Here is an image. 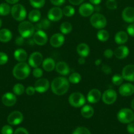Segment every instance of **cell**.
Wrapping results in <instances>:
<instances>
[{
	"label": "cell",
	"mask_w": 134,
	"mask_h": 134,
	"mask_svg": "<svg viewBox=\"0 0 134 134\" xmlns=\"http://www.w3.org/2000/svg\"><path fill=\"white\" fill-rule=\"evenodd\" d=\"M69 86V81L65 77H56L51 82V90L57 96L65 94L68 92Z\"/></svg>",
	"instance_id": "obj_1"
},
{
	"label": "cell",
	"mask_w": 134,
	"mask_h": 134,
	"mask_svg": "<svg viewBox=\"0 0 134 134\" xmlns=\"http://www.w3.org/2000/svg\"><path fill=\"white\" fill-rule=\"evenodd\" d=\"M30 73V65L24 62L18 63L13 68V75L14 78L18 80L25 79L28 77Z\"/></svg>",
	"instance_id": "obj_2"
},
{
	"label": "cell",
	"mask_w": 134,
	"mask_h": 134,
	"mask_svg": "<svg viewBox=\"0 0 134 134\" xmlns=\"http://www.w3.org/2000/svg\"><path fill=\"white\" fill-rule=\"evenodd\" d=\"M18 32L24 38H30L35 33V27L29 21H22L18 25Z\"/></svg>",
	"instance_id": "obj_3"
},
{
	"label": "cell",
	"mask_w": 134,
	"mask_h": 134,
	"mask_svg": "<svg viewBox=\"0 0 134 134\" xmlns=\"http://www.w3.org/2000/svg\"><path fill=\"white\" fill-rule=\"evenodd\" d=\"M117 119L121 123L129 124L134 120V113L130 109H122L117 114Z\"/></svg>",
	"instance_id": "obj_4"
},
{
	"label": "cell",
	"mask_w": 134,
	"mask_h": 134,
	"mask_svg": "<svg viewBox=\"0 0 134 134\" xmlns=\"http://www.w3.org/2000/svg\"><path fill=\"white\" fill-rule=\"evenodd\" d=\"M11 13L15 20L23 21L26 17V10L21 4H14L11 8Z\"/></svg>",
	"instance_id": "obj_5"
},
{
	"label": "cell",
	"mask_w": 134,
	"mask_h": 134,
	"mask_svg": "<svg viewBox=\"0 0 134 134\" xmlns=\"http://www.w3.org/2000/svg\"><path fill=\"white\" fill-rule=\"evenodd\" d=\"M90 23L95 28L101 30L106 26L107 21L104 15L100 13H95L91 16Z\"/></svg>",
	"instance_id": "obj_6"
},
{
	"label": "cell",
	"mask_w": 134,
	"mask_h": 134,
	"mask_svg": "<svg viewBox=\"0 0 134 134\" xmlns=\"http://www.w3.org/2000/svg\"><path fill=\"white\" fill-rule=\"evenodd\" d=\"M68 102L70 105L74 107H81L85 104V98L80 92H73L70 95Z\"/></svg>",
	"instance_id": "obj_7"
},
{
	"label": "cell",
	"mask_w": 134,
	"mask_h": 134,
	"mask_svg": "<svg viewBox=\"0 0 134 134\" xmlns=\"http://www.w3.org/2000/svg\"><path fill=\"white\" fill-rule=\"evenodd\" d=\"M117 93L113 89H108L102 94V100L106 105H112L116 102L117 99Z\"/></svg>",
	"instance_id": "obj_8"
},
{
	"label": "cell",
	"mask_w": 134,
	"mask_h": 134,
	"mask_svg": "<svg viewBox=\"0 0 134 134\" xmlns=\"http://www.w3.org/2000/svg\"><path fill=\"white\" fill-rule=\"evenodd\" d=\"M63 16V9L59 7H54L49 9L47 13V17L49 20L53 22H56L60 20Z\"/></svg>",
	"instance_id": "obj_9"
},
{
	"label": "cell",
	"mask_w": 134,
	"mask_h": 134,
	"mask_svg": "<svg viewBox=\"0 0 134 134\" xmlns=\"http://www.w3.org/2000/svg\"><path fill=\"white\" fill-rule=\"evenodd\" d=\"M43 55L39 52H34L31 54L28 59V64L32 68H38L43 62Z\"/></svg>",
	"instance_id": "obj_10"
},
{
	"label": "cell",
	"mask_w": 134,
	"mask_h": 134,
	"mask_svg": "<svg viewBox=\"0 0 134 134\" xmlns=\"http://www.w3.org/2000/svg\"><path fill=\"white\" fill-rule=\"evenodd\" d=\"M47 34L43 30H37L33 35V41L34 43L39 46H43L47 42Z\"/></svg>",
	"instance_id": "obj_11"
},
{
	"label": "cell",
	"mask_w": 134,
	"mask_h": 134,
	"mask_svg": "<svg viewBox=\"0 0 134 134\" xmlns=\"http://www.w3.org/2000/svg\"><path fill=\"white\" fill-rule=\"evenodd\" d=\"M50 86L49 82L44 78H39L35 81L34 84V88L35 91L39 93H43L47 91Z\"/></svg>",
	"instance_id": "obj_12"
},
{
	"label": "cell",
	"mask_w": 134,
	"mask_h": 134,
	"mask_svg": "<svg viewBox=\"0 0 134 134\" xmlns=\"http://www.w3.org/2000/svg\"><path fill=\"white\" fill-rule=\"evenodd\" d=\"M24 119L23 115L20 111H13L7 117V122L11 125H18L20 124Z\"/></svg>",
	"instance_id": "obj_13"
},
{
	"label": "cell",
	"mask_w": 134,
	"mask_h": 134,
	"mask_svg": "<svg viewBox=\"0 0 134 134\" xmlns=\"http://www.w3.org/2000/svg\"><path fill=\"white\" fill-rule=\"evenodd\" d=\"M122 76L126 81L134 82V65L129 64L126 65L122 69Z\"/></svg>",
	"instance_id": "obj_14"
},
{
	"label": "cell",
	"mask_w": 134,
	"mask_h": 134,
	"mask_svg": "<svg viewBox=\"0 0 134 134\" xmlns=\"http://www.w3.org/2000/svg\"><path fill=\"white\" fill-rule=\"evenodd\" d=\"M94 11V7L91 3H81L79 7V13L84 17H87L92 15Z\"/></svg>",
	"instance_id": "obj_15"
},
{
	"label": "cell",
	"mask_w": 134,
	"mask_h": 134,
	"mask_svg": "<svg viewBox=\"0 0 134 134\" xmlns=\"http://www.w3.org/2000/svg\"><path fill=\"white\" fill-rule=\"evenodd\" d=\"M51 45L54 48L60 47L64 43V37L63 34L56 33L51 37L49 40Z\"/></svg>",
	"instance_id": "obj_16"
},
{
	"label": "cell",
	"mask_w": 134,
	"mask_h": 134,
	"mask_svg": "<svg viewBox=\"0 0 134 134\" xmlns=\"http://www.w3.org/2000/svg\"><path fill=\"white\" fill-rule=\"evenodd\" d=\"M1 102L4 105L7 107L13 106L17 102V97L14 93L7 92L3 94L1 98Z\"/></svg>",
	"instance_id": "obj_17"
},
{
	"label": "cell",
	"mask_w": 134,
	"mask_h": 134,
	"mask_svg": "<svg viewBox=\"0 0 134 134\" xmlns=\"http://www.w3.org/2000/svg\"><path fill=\"white\" fill-rule=\"evenodd\" d=\"M118 92L122 96H130L134 93V85L131 83L123 84L120 86Z\"/></svg>",
	"instance_id": "obj_18"
},
{
	"label": "cell",
	"mask_w": 134,
	"mask_h": 134,
	"mask_svg": "<svg viewBox=\"0 0 134 134\" xmlns=\"http://www.w3.org/2000/svg\"><path fill=\"white\" fill-rule=\"evenodd\" d=\"M122 16L123 20L127 23L134 22V7H127L123 10Z\"/></svg>",
	"instance_id": "obj_19"
},
{
	"label": "cell",
	"mask_w": 134,
	"mask_h": 134,
	"mask_svg": "<svg viewBox=\"0 0 134 134\" xmlns=\"http://www.w3.org/2000/svg\"><path fill=\"white\" fill-rule=\"evenodd\" d=\"M102 95L100 90L98 89H92L88 92L87 96V99L90 103H96L99 102Z\"/></svg>",
	"instance_id": "obj_20"
},
{
	"label": "cell",
	"mask_w": 134,
	"mask_h": 134,
	"mask_svg": "<svg viewBox=\"0 0 134 134\" xmlns=\"http://www.w3.org/2000/svg\"><path fill=\"white\" fill-rule=\"evenodd\" d=\"M129 53H130L129 48L124 45L119 46L114 51V54L115 57L120 60L126 58L129 55Z\"/></svg>",
	"instance_id": "obj_21"
},
{
	"label": "cell",
	"mask_w": 134,
	"mask_h": 134,
	"mask_svg": "<svg viewBox=\"0 0 134 134\" xmlns=\"http://www.w3.org/2000/svg\"><path fill=\"white\" fill-rule=\"evenodd\" d=\"M56 72L62 75H66L70 73V68L68 64L64 62H59L55 65Z\"/></svg>",
	"instance_id": "obj_22"
},
{
	"label": "cell",
	"mask_w": 134,
	"mask_h": 134,
	"mask_svg": "<svg viewBox=\"0 0 134 134\" xmlns=\"http://www.w3.org/2000/svg\"><path fill=\"white\" fill-rule=\"evenodd\" d=\"M128 40V34L123 31H118L114 37V41L118 44H123Z\"/></svg>",
	"instance_id": "obj_23"
},
{
	"label": "cell",
	"mask_w": 134,
	"mask_h": 134,
	"mask_svg": "<svg viewBox=\"0 0 134 134\" xmlns=\"http://www.w3.org/2000/svg\"><path fill=\"white\" fill-rule=\"evenodd\" d=\"M76 51L77 53L78 54L79 56L81 57H87L89 54V47L85 43H80L77 46L76 48Z\"/></svg>",
	"instance_id": "obj_24"
},
{
	"label": "cell",
	"mask_w": 134,
	"mask_h": 134,
	"mask_svg": "<svg viewBox=\"0 0 134 134\" xmlns=\"http://www.w3.org/2000/svg\"><path fill=\"white\" fill-rule=\"evenodd\" d=\"M55 65H56V64H55V60L51 58H47L45 59L42 62V67L43 69L47 72H50L53 70L55 68Z\"/></svg>",
	"instance_id": "obj_25"
},
{
	"label": "cell",
	"mask_w": 134,
	"mask_h": 134,
	"mask_svg": "<svg viewBox=\"0 0 134 134\" xmlns=\"http://www.w3.org/2000/svg\"><path fill=\"white\" fill-rule=\"evenodd\" d=\"M14 58L19 62H25L28 58L27 52L22 48H18L14 52Z\"/></svg>",
	"instance_id": "obj_26"
},
{
	"label": "cell",
	"mask_w": 134,
	"mask_h": 134,
	"mask_svg": "<svg viewBox=\"0 0 134 134\" xmlns=\"http://www.w3.org/2000/svg\"><path fill=\"white\" fill-rule=\"evenodd\" d=\"M11 31L8 29H2L0 30V41L2 43H7L12 39Z\"/></svg>",
	"instance_id": "obj_27"
},
{
	"label": "cell",
	"mask_w": 134,
	"mask_h": 134,
	"mask_svg": "<svg viewBox=\"0 0 134 134\" xmlns=\"http://www.w3.org/2000/svg\"><path fill=\"white\" fill-rule=\"evenodd\" d=\"M50 25H51V22L47 18H43L42 20H39L37 22L35 26H34V27H35V30H43L48 29L50 27Z\"/></svg>",
	"instance_id": "obj_28"
},
{
	"label": "cell",
	"mask_w": 134,
	"mask_h": 134,
	"mask_svg": "<svg viewBox=\"0 0 134 134\" xmlns=\"http://www.w3.org/2000/svg\"><path fill=\"white\" fill-rule=\"evenodd\" d=\"M94 114V109L93 107L89 105H84L81 109V115L85 119L91 118Z\"/></svg>",
	"instance_id": "obj_29"
},
{
	"label": "cell",
	"mask_w": 134,
	"mask_h": 134,
	"mask_svg": "<svg viewBox=\"0 0 134 134\" xmlns=\"http://www.w3.org/2000/svg\"><path fill=\"white\" fill-rule=\"evenodd\" d=\"M41 18V13L38 9L31 10L28 14V19L31 22H38Z\"/></svg>",
	"instance_id": "obj_30"
},
{
	"label": "cell",
	"mask_w": 134,
	"mask_h": 134,
	"mask_svg": "<svg viewBox=\"0 0 134 134\" xmlns=\"http://www.w3.org/2000/svg\"><path fill=\"white\" fill-rule=\"evenodd\" d=\"M97 37L100 41L106 42L109 39V33L106 30L101 29L97 32Z\"/></svg>",
	"instance_id": "obj_31"
},
{
	"label": "cell",
	"mask_w": 134,
	"mask_h": 134,
	"mask_svg": "<svg viewBox=\"0 0 134 134\" xmlns=\"http://www.w3.org/2000/svg\"><path fill=\"white\" fill-rule=\"evenodd\" d=\"M72 26L70 22H64L60 26V31L63 34H68L72 31Z\"/></svg>",
	"instance_id": "obj_32"
},
{
	"label": "cell",
	"mask_w": 134,
	"mask_h": 134,
	"mask_svg": "<svg viewBox=\"0 0 134 134\" xmlns=\"http://www.w3.org/2000/svg\"><path fill=\"white\" fill-rule=\"evenodd\" d=\"M11 8L9 6V4L2 3L0 4V15L7 16L11 13Z\"/></svg>",
	"instance_id": "obj_33"
},
{
	"label": "cell",
	"mask_w": 134,
	"mask_h": 134,
	"mask_svg": "<svg viewBox=\"0 0 134 134\" xmlns=\"http://www.w3.org/2000/svg\"><path fill=\"white\" fill-rule=\"evenodd\" d=\"M25 88L23 85L20 83H17L14 85L13 88V92L15 95L20 96L24 92Z\"/></svg>",
	"instance_id": "obj_34"
},
{
	"label": "cell",
	"mask_w": 134,
	"mask_h": 134,
	"mask_svg": "<svg viewBox=\"0 0 134 134\" xmlns=\"http://www.w3.org/2000/svg\"><path fill=\"white\" fill-rule=\"evenodd\" d=\"M81 75L80 73H76V72L72 73L68 77V81L72 84H78L81 81Z\"/></svg>",
	"instance_id": "obj_35"
},
{
	"label": "cell",
	"mask_w": 134,
	"mask_h": 134,
	"mask_svg": "<svg viewBox=\"0 0 134 134\" xmlns=\"http://www.w3.org/2000/svg\"><path fill=\"white\" fill-rule=\"evenodd\" d=\"M63 15L66 16L67 17H70L74 14L75 13V9L71 5H67L65 6L63 9Z\"/></svg>",
	"instance_id": "obj_36"
},
{
	"label": "cell",
	"mask_w": 134,
	"mask_h": 134,
	"mask_svg": "<svg viewBox=\"0 0 134 134\" xmlns=\"http://www.w3.org/2000/svg\"><path fill=\"white\" fill-rule=\"evenodd\" d=\"M30 3L35 9H39L44 6L45 0H29Z\"/></svg>",
	"instance_id": "obj_37"
},
{
	"label": "cell",
	"mask_w": 134,
	"mask_h": 134,
	"mask_svg": "<svg viewBox=\"0 0 134 134\" xmlns=\"http://www.w3.org/2000/svg\"><path fill=\"white\" fill-rule=\"evenodd\" d=\"M123 80L124 79H123V77L122 75L116 74L114 75L112 77V82L116 86H120V85H121L122 84Z\"/></svg>",
	"instance_id": "obj_38"
},
{
	"label": "cell",
	"mask_w": 134,
	"mask_h": 134,
	"mask_svg": "<svg viewBox=\"0 0 134 134\" xmlns=\"http://www.w3.org/2000/svg\"><path fill=\"white\" fill-rule=\"evenodd\" d=\"M72 134H91V132L85 127H78L75 129Z\"/></svg>",
	"instance_id": "obj_39"
},
{
	"label": "cell",
	"mask_w": 134,
	"mask_h": 134,
	"mask_svg": "<svg viewBox=\"0 0 134 134\" xmlns=\"http://www.w3.org/2000/svg\"><path fill=\"white\" fill-rule=\"evenodd\" d=\"M106 7L110 10H115L117 9V2L116 0H107L106 3Z\"/></svg>",
	"instance_id": "obj_40"
},
{
	"label": "cell",
	"mask_w": 134,
	"mask_h": 134,
	"mask_svg": "<svg viewBox=\"0 0 134 134\" xmlns=\"http://www.w3.org/2000/svg\"><path fill=\"white\" fill-rule=\"evenodd\" d=\"M13 129L11 126L5 125L1 129V134H13Z\"/></svg>",
	"instance_id": "obj_41"
},
{
	"label": "cell",
	"mask_w": 134,
	"mask_h": 134,
	"mask_svg": "<svg viewBox=\"0 0 134 134\" xmlns=\"http://www.w3.org/2000/svg\"><path fill=\"white\" fill-rule=\"evenodd\" d=\"M32 74L34 77L39 79L42 77V75H43V71H42V69H41V68H34V71H33Z\"/></svg>",
	"instance_id": "obj_42"
},
{
	"label": "cell",
	"mask_w": 134,
	"mask_h": 134,
	"mask_svg": "<svg viewBox=\"0 0 134 134\" xmlns=\"http://www.w3.org/2000/svg\"><path fill=\"white\" fill-rule=\"evenodd\" d=\"M8 62V56L5 52H0V65H4Z\"/></svg>",
	"instance_id": "obj_43"
},
{
	"label": "cell",
	"mask_w": 134,
	"mask_h": 134,
	"mask_svg": "<svg viewBox=\"0 0 134 134\" xmlns=\"http://www.w3.org/2000/svg\"><path fill=\"white\" fill-rule=\"evenodd\" d=\"M101 70L105 74L109 75L112 73V69L109 65H102L101 68Z\"/></svg>",
	"instance_id": "obj_44"
},
{
	"label": "cell",
	"mask_w": 134,
	"mask_h": 134,
	"mask_svg": "<svg viewBox=\"0 0 134 134\" xmlns=\"http://www.w3.org/2000/svg\"><path fill=\"white\" fill-rule=\"evenodd\" d=\"M113 55H114V51L111 49H109V48L106 49L104 52V56L106 58H111Z\"/></svg>",
	"instance_id": "obj_45"
},
{
	"label": "cell",
	"mask_w": 134,
	"mask_h": 134,
	"mask_svg": "<svg viewBox=\"0 0 134 134\" xmlns=\"http://www.w3.org/2000/svg\"><path fill=\"white\" fill-rule=\"evenodd\" d=\"M25 91H26V93L27 95L32 96L35 94V88H34V86H29L26 88V90H25Z\"/></svg>",
	"instance_id": "obj_46"
},
{
	"label": "cell",
	"mask_w": 134,
	"mask_h": 134,
	"mask_svg": "<svg viewBox=\"0 0 134 134\" xmlns=\"http://www.w3.org/2000/svg\"><path fill=\"white\" fill-rule=\"evenodd\" d=\"M127 31L128 35L131 37H134V23L129 25L127 28Z\"/></svg>",
	"instance_id": "obj_47"
},
{
	"label": "cell",
	"mask_w": 134,
	"mask_h": 134,
	"mask_svg": "<svg viewBox=\"0 0 134 134\" xmlns=\"http://www.w3.org/2000/svg\"><path fill=\"white\" fill-rule=\"evenodd\" d=\"M66 0H50V2L53 5L56 7H59L63 5L65 3Z\"/></svg>",
	"instance_id": "obj_48"
},
{
	"label": "cell",
	"mask_w": 134,
	"mask_h": 134,
	"mask_svg": "<svg viewBox=\"0 0 134 134\" xmlns=\"http://www.w3.org/2000/svg\"><path fill=\"white\" fill-rule=\"evenodd\" d=\"M14 134H29L28 131L24 128H18L14 131Z\"/></svg>",
	"instance_id": "obj_49"
},
{
	"label": "cell",
	"mask_w": 134,
	"mask_h": 134,
	"mask_svg": "<svg viewBox=\"0 0 134 134\" xmlns=\"http://www.w3.org/2000/svg\"><path fill=\"white\" fill-rule=\"evenodd\" d=\"M24 38L23 37H22L20 35V36L18 37H17V39H16L15 40V43L18 46H22V44H24Z\"/></svg>",
	"instance_id": "obj_50"
},
{
	"label": "cell",
	"mask_w": 134,
	"mask_h": 134,
	"mask_svg": "<svg viewBox=\"0 0 134 134\" xmlns=\"http://www.w3.org/2000/svg\"><path fill=\"white\" fill-rule=\"evenodd\" d=\"M127 130L129 133L134 134V123H129L127 126Z\"/></svg>",
	"instance_id": "obj_51"
},
{
	"label": "cell",
	"mask_w": 134,
	"mask_h": 134,
	"mask_svg": "<svg viewBox=\"0 0 134 134\" xmlns=\"http://www.w3.org/2000/svg\"><path fill=\"white\" fill-rule=\"evenodd\" d=\"M84 0H68L69 3L73 5H81Z\"/></svg>",
	"instance_id": "obj_52"
},
{
	"label": "cell",
	"mask_w": 134,
	"mask_h": 134,
	"mask_svg": "<svg viewBox=\"0 0 134 134\" xmlns=\"http://www.w3.org/2000/svg\"><path fill=\"white\" fill-rule=\"evenodd\" d=\"M101 1H102V0H89L90 3L95 5H98L99 4H100V3L101 2Z\"/></svg>",
	"instance_id": "obj_53"
},
{
	"label": "cell",
	"mask_w": 134,
	"mask_h": 134,
	"mask_svg": "<svg viewBox=\"0 0 134 134\" xmlns=\"http://www.w3.org/2000/svg\"><path fill=\"white\" fill-rule=\"evenodd\" d=\"M85 58L80 56V57L78 58V63H79V64H81V65H83V64H85Z\"/></svg>",
	"instance_id": "obj_54"
},
{
	"label": "cell",
	"mask_w": 134,
	"mask_h": 134,
	"mask_svg": "<svg viewBox=\"0 0 134 134\" xmlns=\"http://www.w3.org/2000/svg\"><path fill=\"white\" fill-rule=\"evenodd\" d=\"M5 1L9 4H16L18 2L19 0H5Z\"/></svg>",
	"instance_id": "obj_55"
},
{
	"label": "cell",
	"mask_w": 134,
	"mask_h": 134,
	"mask_svg": "<svg viewBox=\"0 0 134 134\" xmlns=\"http://www.w3.org/2000/svg\"><path fill=\"white\" fill-rule=\"evenodd\" d=\"M101 59H97V60H96L95 62V65H97V66L99 65L100 64H101Z\"/></svg>",
	"instance_id": "obj_56"
},
{
	"label": "cell",
	"mask_w": 134,
	"mask_h": 134,
	"mask_svg": "<svg viewBox=\"0 0 134 134\" xmlns=\"http://www.w3.org/2000/svg\"><path fill=\"white\" fill-rule=\"evenodd\" d=\"M131 109H132L134 111V98L132 99V101H131Z\"/></svg>",
	"instance_id": "obj_57"
},
{
	"label": "cell",
	"mask_w": 134,
	"mask_h": 134,
	"mask_svg": "<svg viewBox=\"0 0 134 134\" xmlns=\"http://www.w3.org/2000/svg\"><path fill=\"white\" fill-rule=\"evenodd\" d=\"M1 24H2V22H1V20L0 19V27H1Z\"/></svg>",
	"instance_id": "obj_58"
}]
</instances>
